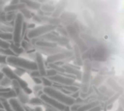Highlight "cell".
Instances as JSON below:
<instances>
[{
  "instance_id": "1",
  "label": "cell",
  "mask_w": 124,
  "mask_h": 111,
  "mask_svg": "<svg viewBox=\"0 0 124 111\" xmlns=\"http://www.w3.org/2000/svg\"><path fill=\"white\" fill-rule=\"evenodd\" d=\"M19 31H20V17L17 16L16 20V25H15V30H14V40L16 42H17L18 41V35H19Z\"/></svg>"
},
{
  "instance_id": "2",
  "label": "cell",
  "mask_w": 124,
  "mask_h": 111,
  "mask_svg": "<svg viewBox=\"0 0 124 111\" xmlns=\"http://www.w3.org/2000/svg\"><path fill=\"white\" fill-rule=\"evenodd\" d=\"M0 39L3 40V41H4V40H10V39H12V35L9 34V33L0 31Z\"/></svg>"
},
{
  "instance_id": "3",
  "label": "cell",
  "mask_w": 124,
  "mask_h": 111,
  "mask_svg": "<svg viewBox=\"0 0 124 111\" xmlns=\"http://www.w3.org/2000/svg\"><path fill=\"white\" fill-rule=\"evenodd\" d=\"M9 46V44H8V42H6L5 41H3V40H1L0 39V48H7Z\"/></svg>"
},
{
  "instance_id": "4",
  "label": "cell",
  "mask_w": 124,
  "mask_h": 111,
  "mask_svg": "<svg viewBox=\"0 0 124 111\" xmlns=\"http://www.w3.org/2000/svg\"><path fill=\"white\" fill-rule=\"evenodd\" d=\"M4 59H5V58H3L2 56H0V62H3V61H4Z\"/></svg>"
}]
</instances>
